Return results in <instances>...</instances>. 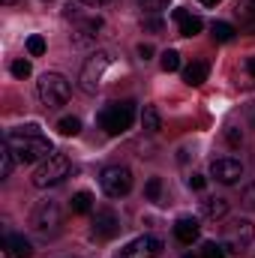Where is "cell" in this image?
<instances>
[{"label": "cell", "mask_w": 255, "mask_h": 258, "mask_svg": "<svg viewBox=\"0 0 255 258\" xmlns=\"http://www.w3.org/2000/svg\"><path fill=\"white\" fill-rule=\"evenodd\" d=\"M15 162H18V156L12 153V147L3 141V150H0V177H9L12 174V168H15Z\"/></svg>", "instance_id": "cell-18"}, {"label": "cell", "mask_w": 255, "mask_h": 258, "mask_svg": "<svg viewBox=\"0 0 255 258\" xmlns=\"http://www.w3.org/2000/svg\"><path fill=\"white\" fill-rule=\"evenodd\" d=\"M135 120V102H111L108 108H102L99 114V126L105 129L108 135H123Z\"/></svg>", "instance_id": "cell-2"}, {"label": "cell", "mask_w": 255, "mask_h": 258, "mask_svg": "<svg viewBox=\"0 0 255 258\" xmlns=\"http://www.w3.org/2000/svg\"><path fill=\"white\" fill-rule=\"evenodd\" d=\"M162 69H165V72H177V69H180V54H177V51H165V54H162Z\"/></svg>", "instance_id": "cell-26"}, {"label": "cell", "mask_w": 255, "mask_h": 258, "mask_svg": "<svg viewBox=\"0 0 255 258\" xmlns=\"http://www.w3.org/2000/svg\"><path fill=\"white\" fill-rule=\"evenodd\" d=\"M144 195H147L150 201H159V195H162V180H159V177H150L147 186H144Z\"/></svg>", "instance_id": "cell-27"}, {"label": "cell", "mask_w": 255, "mask_h": 258, "mask_svg": "<svg viewBox=\"0 0 255 258\" xmlns=\"http://www.w3.org/2000/svg\"><path fill=\"white\" fill-rule=\"evenodd\" d=\"M141 30H144V33H162V30H165V21H162L159 15H150V18L141 21Z\"/></svg>", "instance_id": "cell-23"}, {"label": "cell", "mask_w": 255, "mask_h": 258, "mask_svg": "<svg viewBox=\"0 0 255 258\" xmlns=\"http://www.w3.org/2000/svg\"><path fill=\"white\" fill-rule=\"evenodd\" d=\"M255 237V228L249 219H237V222H231L228 228H225V237H222V246H225V252H234V255H243L246 249H249V243H252Z\"/></svg>", "instance_id": "cell-6"}, {"label": "cell", "mask_w": 255, "mask_h": 258, "mask_svg": "<svg viewBox=\"0 0 255 258\" xmlns=\"http://www.w3.org/2000/svg\"><path fill=\"white\" fill-rule=\"evenodd\" d=\"M63 177H69V159H66L63 153H51V156L42 159V165L33 171V186L45 189V186L60 183Z\"/></svg>", "instance_id": "cell-4"}, {"label": "cell", "mask_w": 255, "mask_h": 258, "mask_svg": "<svg viewBox=\"0 0 255 258\" xmlns=\"http://www.w3.org/2000/svg\"><path fill=\"white\" fill-rule=\"evenodd\" d=\"M183 258H198V255H192V252H186V255H183Z\"/></svg>", "instance_id": "cell-38"}, {"label": "cell", "mask_w": 255, "mask_h": 258, "mask_svg": "<svg viewBox=\"0 0 255 258\" xmlns=\"http://www.w3.org/2000/svg\"><path fill=\"white\" fill-rule=\"evenodd\" d=\"M57 129H60V135H78L81 132V120L78 117H63L57 123Z\"/></svg>", "instance_id": "cell-24"}, {"label": "cell", "mask_w": 255, "mask_h": 258, "mask_svg": "<svg viewBox=\"0 0 255 258\" xmlns=\"http://www.w3.org/2000/svg\"><path fill=\"white\" fill-rule=\"evenodd\" d=\"M27 51H30L33 57H42V54H45V39H42V36H27Z\"/></svg>", "instance_id": "cell-25"}, {"label": "cell", "mask_w": 255, "mask_h": 258, "mask_svg": "<svg viewBox=\"0 0 255 258\" xmlns=\"http://www.w3.org/2000/svg\"><path fill=\"white\" fill-rule=\"evenodd\" d=\"M60 222H63V216H60V204L57 201H42L33 210V216H30V225L39 234H54L60 228Z\"/></svg>", "instance_id": "cell-8"}, {"label": "cell", "mask_w": 255, "mask_h": 258, "mask_svg": "<svg viewBox=\"0 0 255 258\" xmlns=\"http://www.w3.org/2000/svg\"><path fill=\"white\" fill-rule=\"evenodd\" d=\"M159 252H162V240L153 234H144V237H135L120 258H156Z\"/></svg>", "instance_id": "cell-11"}, {"label": "cell", "mask_w": 255, "mask_h": 258, "mask_svg": "<svg viewBox=\"0 0 255 258\" xmlns=\"http://www.w3.org/2000/svg\"><path fill=\"white\" fill-rule=\"evenodd\" d=\"M138 57L141 60H150L153 57V45H138Z\"/></svg>", "instance_id": "cell-34"}, {"label": "cell", "mask_w": 255, "mask_h": 258, "mask_svg": "<svg viewBox=\"0 0 255 258\" xmlns=\"http://www.w3.org/2000/svg\"><path fill=\"white\" fill-rule=\"evenodd\" d=\"M81 3H87V6H105V3H111V0H81Z\"/></svg>", "instance_id": "cell-35"}, {"label": "cell", "mask_w": 255, "mask_h": 258, "mask_svg": "<svg viewBox=\"0 0 255 258\" xmlns=\"http://www.w3.org/2000/svg\"><path fill=\"white\" fill-rule=\"evenodd\" d=\"M0 249L9 258H30L33 255V246H30V240H27L24 234H3Z\"/></svg>", "instance_id": "cell-13"}, {"label": "cell", "mask_w": 255, "mask_h": 258, "mask_svg": "<svg viewBox=\"0 0 255 258\" xmlns=\"http://www.w3.org/2000/svg\"><path fill=\"white\" fill-rule=\"evenodd\" d=\"M201 258H225V246L222 243H204Z\"/></svg>", "instance_id": "cell-28"}, {"label": "cell", "mask_w": 255, "mask_h": 258, "mask_svg": "<svg viewBox=\"0 0 255 258\" xmlns=\"http://www.w3.org/2000/svg\"><path fill=\"white\" fill-rule=\"evenodd\" d=\"M207 72H210V66L201 63V60H195V63H189L186 69H183V81H186L189 87H198V84L207 81Z\"/></svg>", "instance_id": "cell-16"}, {"label": "cell", "mask_w": 255, "mask_h": 258, "mask_svg": "<svg viewBox=\"0 0 255 258\" xmlns=\"http://www.w3.org/2000/svg\"><path fill=\"white\" fill-rule=\"evenodd\" d=\"M141 123L147 132H159L162 129V117H159V111L153 108V105H144V111H141Z\"/></svg>", "instance_id": "cell-19"}, {"label": "cell", "mask_w": 255, "mask_h": 258, "mask_svg": "<svg viewBox=\"0 0 255 258\" xmlns=\"http://www.w3.org/2000/svg\"><path fill=\"white\" fill-rule=\"evenodd\" d=\"M30 72H33L30 60H15V63H12V75H15V78H27Z\"/></svg>", "instance_id": "cell-29"}, {"label": "cell", "mask_w": 255, "mask_h": 258, "mask_svg": "<svg viewBox=\"0 0 255 258\" xmlns=\"http://www.w3.org/2000/svg\"><path fill=\"white\" fill-rule=\"evenodd\" d=\"M6 144L12 147V153L18 156V162H39V159H48L54 153L51 141L39 132V126H21L12 129L6 135Z\"/></svg>", "instance_id": "cell-1"}, {"label": "cell", "mask_w": 255, "mask_h": 258, "mask_svg": "<svg viewBox=\"0 0 255 258\" xmlns=\"http://www.w3.org/2000/svg\"><path fill=\"white\" fill-rule=\"evenodd\" d=\"M111 63V54H105V51H96L87 63L81 66V75H78V84H81V90L84 93H96L99 90V81H102V75H105V69Z\"/></svg>", "instance_id": "cell-7"}, {"label": "cell", "mask_w": 255, "mask_h": 258, "mask_svg": "<svg viewBox=\"0 0 255 258\" xmlns=\"http://www.w3.org/2000/svg\"><path fill=\"white\" fill-rule=\"evenodd\" d=\"M141 3V9H147V12H162L171 0H138Z\"/></svg>", "instance_id": "cell-31"}, {"label": "cell", "mask_w": 255, "mask_h": 258, "mask_svg": "<svg viewBox=\"0 0 255 258\" xmlns=\"http://www.w3.org/2000/svg\"><path fill=\"white\" fill-rule=\"evenodd\" d=\"M237 15H240L243 27H246L249 33H255V3H249V6H243V9H237Z\"/></svg>", "instance_id": "cell-22"}, {"label": "cell", "mask_w": 255, "mask_h": 258, "mask_svg": "<svg viewBox=\"0 0 255 258\" xmlns=\"http://www.w3.org/2000/svg\"><path fill=\"white\" fill-rule=\"evenodd\" d=\"M3 3H18V0H3Z\"/></svg>", "instance_id": "cell-39"}, {"label": "cell", "mask_w": 255, "mask_h": 258, "mask_svg": "<svg viewBox=\"0 0 255 258\" xmlns=\"http://www.w3.org/2000/svg\"><path fill=\"white\" fill-rule=\"evenodd\" d=\"M117 231H120V216L111 207H99L93 213V237L96 240H111V237H117Z\"/></svg>", "instance_id": "cell-9"}, {"label": "cell", "mask_w": 255, "mask_h": 258, "mask_svg": "<svg viewBox=\"0 0 255 258\" xmlns=\"http://www.w3.org/2000/svg\"><path fill=\"white\" fill-rule=\"evenodd\" d=\"M69 90L72 87H69V81H66L60 72H45L39 78V99H42L45 108H60V105H66Z\"/></svg>", "instance_id": "cell-3"}, {"label": "cell", "mask_w": 255, "mask_h": 258, "mask_svg": "<svg viewBox=\"0 0 255 258\" xmlns=\"http://www.w3.org/2000/svg\"><path fill=\"white\" fill-rule=\"evenodd\" d=\"M99 186L108 198H123L132 189V171L126 165H108L99 174Z\"/></svg>", "instance_id": "cell-5"}, {"label": "cell", "mask_w": 255, "mask_h": 258, "mask_svg": "<svg viewBox=\"0 0 255 258\" xmlns=\"http://www.w3.org/2000/svg\"><path fill=\"white\" fill-rule=\"evenodd\" d=\"M102 30V18L99 15H90V18H78L75 21V30H72V39L75 45H90Z\"/></svg>", "instance_id": "cell-12"}, {"label": "cell", "mask_w": 255, "mask_h": 258, "mask_svg": "<svg viewBox=\"0 0 255 258\" xmlns=\"http://www.w3.org/2000/svg\"><path fill=\"white\" fill-rule=\"evenodd\" d=\"M198 234H201V225H198V219L183 216V219H177V222H174V237H177L180 243H186V246H189L192 240H198Z\"/></svg>", "instance_id": "cell-14"}, {"label": "cell", "mask_w": 255, "mask_h": 258, "mask_svg": "<svg viewBox=\"0 0 255 258\" xmlns=\"http://www.w3.org/2000/svg\"><path fill=\"white\" fill-rule=\"evenodd\" d=\"M174 21L180 24V36H195V33H201V27H204V21H201L198 15H189L186 9H174Z\"/></svg>", "instance_id": "cell-15"}, {"label": "cell", "mask_w": 255, "mask_h": 258, "mask_svg": "<svg viewBox=\"0 0 255 258\" xmlns=\"http://www.w3.org/2000/svg\"><path fill=\"white\" fill-rule=\"evenodd\" d=\"M210 33H213V39H216V42H231L237 30H234V27H231L228 21H213V27H210Z\"/></svg>", "instance_id": "cell-20"}, {"label": "cell", "mask_w": 255, "mask_h": 258, "mask_svg": "<svg viewBox=\"0 0 255 258\" xmlns=\"http://www.w3.org/2000/svg\"><path fill=\"white\" fill-rule=\"evenodd\" d=\"M201 213H204L207 219H222V216L228 213V201H225V198H207V201L201 204Z\"/></svg>", "instance_id": "cell-17"}, {"label": "cell", "mask_w": 255, "mask_h": 258, "mask_svg": "<svg viewBox=\"0 0 255 258\" xmlns=\"http://www.w3.org/2000/svg\"><path fill=\"white\" fill-rule=\"evenodd\" d=\"M246 69H249V75L255 78V57H249V60H246Z\"/></svg>", "instance_id": "cell-36"}, {"label": "cell", "mask_w": 255, "mask_h": 258, "mask_svg": "<svg viewBox=\"0 0 255 258\" xmlns=\"http://www.w3.org/2000/svg\"><path fill=\"white\" fill-rule=\"evenodd\" d=\"M240 198H243V207H246V210H255V180L243 186V195H240Z\"/></svg>", "instance_id": "cell-30"}, {"label": "cell", "mask_w": 255, "mask_h": 258, "mask_svg": "<svg viewBox=\"0 0 255 258\" xmlns=\"http://www.w3.org/2000/svg\"><path fill=\"white\" fill-rule=\"evenodd\" d=\"M204 183H207V177H204V174H192V177H189V186L195 189V192H198V189H204Z\"/></svg>", "instance_id": "cell-33"}, {"label": "cell", "mask_w": 255, "mask_h": 258, "mask_svg": "<svg viewBox=\"0 0 255 258\" xmlns=\"http://www.w3.org/2000/svg\"><path fill=\"white\" fill-rule=\"evenodd\" d=\"M252 3H255V0H252Z\"/></svg>", "instance_id": "cell-40"}, {"label": "cell", "mask_w": 255, "mask_h": 258, "mask_svg": "<svg viewBox=\"0 0 255 258\" xmlns=\"http://www.w3.org/2000/svg\"><path fill=\"white\" fill-rule=\"evenodd\" d=\"M210 174L219 180V183H237L240 177H243V162L240 159H234V156H222V159H213V165H210Z\"/></svg>", "instance_id": "cell-10"}, {"label": "cell", "mask_w": 255, "mask_h": 258, "mask_svg": "<svg viewBox=\"0 0 255 258\" xmlns=\"http://www.w3.org/2000/svg\"><path fill=\"white\" fill-rule=\"evenodd\" d=\"M90 207H93V195L90 192H75L72 195V213H90Z\"/></svg>", "instance_id": "cell-21"}, {"label": "cell", "mask_w": 255, "mask_h": 258, "mask_svg": "<svg viewBox=\"0 0 255 258\" xmlns=\"http://www.w3.org/2000/svg\"><path fill=\"white\" fill-rule=\"evenodd\" d=\"M201 3H204V6H216L219 0H201Z\"/></svg>", "instance_id": "cell-37"}, {"label": "cell", "mask_w": 255, "mask_h": 258, "mask_svg": "<svg viewBox=\"0 0 255 258\" xmlns=\"http://www.w3.org/2000/svg\"><path fill=\"white\" fill-rule=\"evenodd\" d=\"M225 138H228V144H231V147H240V141H243V135H240V132H237L234 126H228Z\"/></svg>", "instance_id": "cell-32"}]
</instances>
